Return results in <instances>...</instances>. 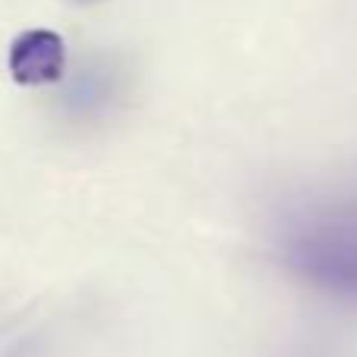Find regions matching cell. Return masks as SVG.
I'll return each instance as SVG.
<instances>
[{
    "mask_svg": "<svg viewBox=\"0 0 357 357\" xmlns=\"http://www.w3.org/2000/svg\"><path fill=\"white\" fill-rule=\"evenodd\" d=\"M279 251L307 289L357 307V188L298 207L279 232Z\"/></svg>",
    "mask_w": 357,
    "mask_h": 357,
    "instance_id": "6da1fadb",
    "label": "cell"
},
{
    "mask_svg": "<svg viewBox=\"0 0 357 357\" xmlns=\"http://www.w3.org/2000/svg\"><path fill=\"white\" fill-rule=\"evenodd\" d=\"M10 79L22 88L54 85L66 75V41L50 29H25L6 54Z\"/></svg>",
    "mask_w": 357,
    "mask_h": 357,
    "instance_id": "7a4b0ae2",
    "label": "cell"
},
{
    "mask_svg": "<svg viewBox=\"0 0 357 357\" xmlns=\"http://www.w3.org/2000/svg\"><path fill=\"white\" fill-rule=\"evenodd\" d=\"M119 94V75L110 63L94 60L69 79L63 104L73 116H100Z\"/></svg>",
    "mask_w": 357,
    "mask_h": 357,
    "instance_id": "3957f363",
    "label": "cell"
}]
</instances>
